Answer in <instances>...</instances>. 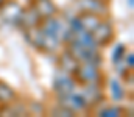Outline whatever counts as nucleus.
Here are the masks:
<instances>
[{"instance_id":"nucleus-18","label":"nucleus","mask_w":134,"mask_h":117,"mask_svg":"<svg viewBox=\"0 0 134 117\" xmlns=\"http://www.w3.org/2000/svg\"><path fill=\"white\" fill-rule=\"evenodd\" d=\"M52 114H53V116H66V117H72L73 116V113H72V111H70V109H67V108H64V106H61V105H59V106H58V108H53V109H52Z\"/></svg>"},{"instance_id":"nucleus-1","label":"nucleus","mask_w":134,"mask_h":117,"mask_svg":"<svg viewBox=\"0 0 134 117\" xmlns=\"http://www.w3.org/2000/svg\"><path fill=\"white\" fill-rule=\"evenodd\" d=\"M25 36H27V41H28L33 47H36V48L41 50V52H47V53L55 52V50L58 48L59 42H61L56 36H52V35L44 33V31L39 28V25L31 27V28H27V30H25Z\"/></svg>"},{"instance_id":"nucleus-11","label":"nucleus","mask_w":134,"mask_h":117,"mask_svg":"<svg viewBox=\"0 0 134 117\" xmlns=\"http://www.w3.org/2000/svg\"><path fill=\"white\" fill-rule=\"evenodd\" d=\"M78 22H80V27L83 31H87L91 33L100 22V17L97 14H92V13H83L81 16H78Z\"/></svg>"},{"instance_id":"nucleus-13","label":"nucleus","mask_w":134,"mask_h":117,"mask_svg":"<svg viewBox=\"0 0 134 117\" xmlns=\"http://www.w3.org/2000/svg\"><path fill=\"white\" fill-rule=\"evenodd\" d=\"M86 86H87V89L81 95L84 97V100H86L87 105H94V103L100 102L101 98H103L101 91H98V84H86Z\"/></svg>"},{"instance_id":"nucleus-3","label":"nucleus","mask_w":134,"mask_h":117,"mask_svg":"<svg viewBox=\"0 0 134 117\" xmlns=\"http://www.w3.org/2000/svg\"><path fill=\"white\" fill-rule=\"evenodd\" d=\"M0 9H2L0 11V17L5 22H8L11 25H19L20 17H22V11H24V8L19 3H16V2H8L6 3L5 2Z\"/></svg>"},{"instance_id":"nucleus-15","label":"nucleus","mask_w":134,"mask_h":117,"mask_svg":"<svg viewBox=\"0 0 134 117\" xmlns=\"http://www.w3.org/2000/svg\"><path fill=\"white\" fill-rule=\"evenodd\" d=\"M111 89H112V98L115 102H120L125 97V91H123V87L120 86V83L117 80H112L111 81Z\"/></svg>"},{"instance_id":"nucleus-17","label":"nucleus","mask_w":134,"mask_h":117,"mask_svg":"<svg viewBox=\"0 0 134 117\" xmlns=\"http://www.w3.org/2000/svg\"><path fill=\"white\" fill-rule=\"evenodd\" d=\"M126 53V48L123 44H117V47L114 48V53H112V61L114 63H120V59L123 58V55Z\"/></svg>"},{"instance_id":"nucleus-20","label":"nucleus","mask_w":134,"mask_h":117,"mask_svg":"<svg viewBox=\"0 0 134 117\" xmlns=\"http://www.w3.org/2000/svg\"><path fill=\"white\" fill-rule=\"evenodd\" d=\"M128 5H130V6H133V5H134V0H128Z\"/></svg>"},{"instance_id":"nucleus-4","label":"nucleus","mask_w":134,"mask_h":117,"mask_svg":"<svg viewBox=\"0 0 134 117\" xmlns=\"http://www.w3.org/2000/svg\"><path fill=\"white\" fill-rule=\"evenodd\" d=\"M91 36L97 45H106L114 38V28L109 22H98V25L91 31Z\"/></svg>"},{"instance_id":"nucleus-19","label":"nucleus","mask_w":134,"mask_h":117,"mask_svg":"<svg viewBox=\"0 0 134 117\" xmlns=\"http://www.w3.org/2000/svg\"><path fill=\"white\" fill-rule=\"evenodd\" d=\"M123 56H125V61H126V67L133 69L134 67V55H133V52H126Z\"/></svg>"},{"instance_id":"nucleus-16","label":"nucleus","mask_w":134,"mask_h":117,"mask_svg":"<svg viewBox=\"0 0 134 117\" xmlns=\"http://www.w3.org/2000/svg\"><path fill=\"white\" fill-rule=\"evenodd\" d=\"M126 111L120 106H114V108H108V109H101L100 111V116L103 117H119L122 114H125Z\"/></svg>"},{"instance_id":"nucleus-2","label":"nucleus","mask_w":134,"mask_h":117,"mask_svg":"<svg viewBox=\"0 0 134 117\" xmlns=\"http://www.w3.org/2000/svg\"><path fill=\"white\" fill-rule=\"evenodd\" d=\"M73 77L81 84H100L103 81V74L100 72L98 66L92 63H80Z\"/></svg>"},{"instance_id":"nucleus-21","label":"nucleus","mask_w":134,"mask_h":117,"mask_svg":"<svg viewBox=\"0 0 134 117\" xmlns=\"http://www.w3.org/2000/svg\"><path fill=\"white\" fill-rule=\"evenodd\" d=\"M3 3H5V0H0V8L3 6Z\"/></svg>"},{"instance_id":"nucleus-5","label":"nucleus","mask_w":134,"mask_h":117,"mask_svg":"<svg viewBox=\"0 0 134 117\" xmlns=\"http://www.w3.org/2000/svg\"><path fill=\"white\" fill-rule=\"evenodd\" d=\"M58 97H59V105L67 108V109H70L72 113L83 111L87 106L84 97L83 95H78V94H73V92L66 94V95H58Z\"/></svg>"},{"instance_id":"nucleus-14","label":"nucleus","mask_w":134,"mask_h":117,"mask_svg":"<svg viewBox=\"0 0 134 117\" xmlns=\"http://www.w3.org/2000/svg\"><path fill=\"white\" fill-rule=\"evenodd\" d=\"M14 100H16L14 89L5 81H0V105H11Z\"/></svg>"},{"instance_id":"nucleus-10","label":"nucleus","mask_w":134,"mask_h":117,"mask_svg":"<svg viewBox=\"0 0 134 117\" xmlns=\"http://www.w3.org/2000/svg\"><path fill=\"white\" fill-rule=\"evenodd\" d=\"M39 22H41L39 14L34 11L33 6H30L28 9H24V11H22V17H20L19 25H20V27H24V28L27 30V28H31V27L39 25Z\"/></svg>"},{"instance_id":"nucleus-8","label":"nucleus","mask_w":134,"mask_h":117,"mask_svg":"<svg viewBox=\"0 0 134 117\" xmlns=\"http://www.w3.org/2000/svg\"><path fill=\"white\" fill-rule=\"evenodd\" d=\"M34 11L39 14L41 19H47V17H52L55 16L56 13V6L52 3V0H33Z\"/></svg>"},{"instance_id":"nucleus-9","label":"nucleus","mask_w":134,"mask_h":117,"mask_svg":"<svg viewBox=\"0 0 134 117\" xmlns=\"http://www.w3.org/2000/svg\"><path fill=\"white\" fill-rule=\"evenodd\" d=\"M39 28H41L44 33L52 35V36H56V38L59 39V33H61V30H63V25H61V22H59L58 19H55V17L52 16V17H47V19H41Z\"/></svg>"},{"instance_id":"nucleus-7","label":"nucleus","mask_w":134,"mask_h":117,"mask_svg":"<svg viewBox=\"0 0 134 117\" xmlns=\"http://www.w3.org/2000/svg\"><path fill=\"white\" fill-rule=\"evenodd\" d=\"M58 64H59V69L64 72V74H69V75H73L80 66V61L69 52L66 50L64 53L59 55V59H58Z\"/></svg>"},{"instance_id":"nucleus-12","label":"nucleus","mask_w":134,"mask_h":117,"mask_svg":"<svg viewBox=\"0 0 134 117\" xmlns=\"http://www.w3.org/2000/svg\"><path fill=\"white\" fill-rule=\"evenodd\" d=\"M80 6L83 11L86 13H92V14H101L106 11V3L104 0H81Z\"/></svg>"},{"instance_id":"nucleus-6","label":"nucleus","mask_w":134,"mask_h":117,"mask_svg":"<svg viewBox=\"0 0 134 117\" xmlns=\"http://www.w3.org/2000/svg\"><path fill=\"white\" fill-rule=\"evenodd\" d=\"M53 91L58 95H66L75 91V80L69 77V74L64 75H56L53 80Z\"/></svg>"}]
</instances>
